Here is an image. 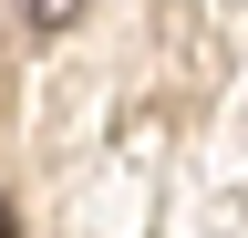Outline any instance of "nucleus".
<instances>
[{
    "mask_svg": "<svg viewBox=\"0 0 248 238\" xmlns=\"http://www.w3.org/2000/svg\"><path fill=\"white\" fill-rule=\"evenodd\" d=\"M0 238H21V218H11V197H0Z\"/></svg>",
    "mask_w": 248,
    "mask_h": 238,
    "instance_id": "obj_2",
    "label": "nucleus"
},
{
    "mask_svg": "<svg viewBox=\"0 0 248 238\" xmlns=\"http://www.w3.org/2000/svg\"><path fill=\"white\" fill-rule=\"evenodd\" d=\"M31 11V32H62V21H83V0H21Z\"/></svg>",
    "mask_w": 248,
    "mask_h": 238,
    "instance_id": "obj_1",
    "label": "nucleus"
}]
</instances>
